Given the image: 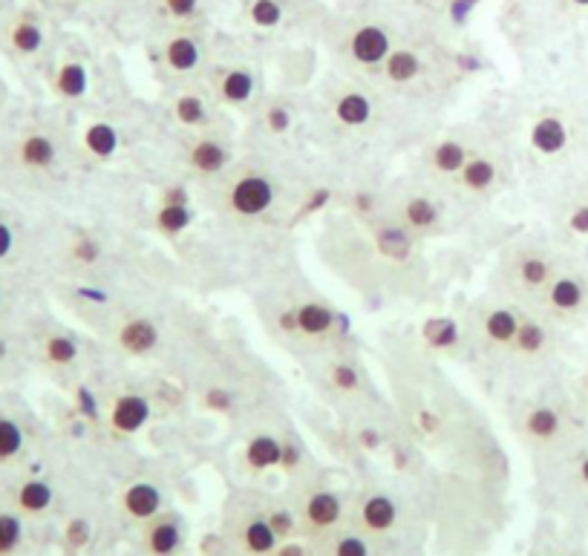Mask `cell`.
Returning <instances> with one entry per match:
<instances>
[{"instance_id": "obj_28", "label": "cell", "mask_w": 588, "mask_h": 556, "mask_svg": "<svg viewBox=\"0 0 588 556\" xmlns=\"http://www.w3.org/2000/svg\"><path fill=\"white\" fill-rule=\"evenodd\" d=\"M246 458H249L251 470H258V473H263L268 467H280L283 441L274 439V435H258V439H251Z\"/></svg>"}, {"instance_id": "obj_31", "label": "cell", "mask_w": 588, "mask_h": 556, "mask_svg": "<svg viewBox=\"0 0 588 556\" xmlns=\"http://www.w3.org/2000/svg\"><path fill=\"white\" fill-rule=\"evenodd\" d=\"M24 450V430L15 418L0 416V465H7L12 458L21 456Z\"/></svg>"}, {"instance_id": "obj_14", "label": "cell", "mask_w": 588, "mask_h": 556, "mask_svg": "<svg viewBox=\"0 0 588 556\" xmlns=\"http://www.w3.org/2000/svg\"><path fill=\"white\" fill-rule=\"evenodd\" d=\"M473 144L464 136H445L433 148H427L424 156V167L430 170L436 179H456L467 165V159L473 156Z\"/></svg>"}, {"instance_id": "obj_2", "label": "cell", "mask_w": 588, "mask_h": 556, "mask_svg": "<svg viewBox=\"0 0 588 556\" xmlns=\"http://www.w3.org/2000/svg\"><path fill=\"white\" fill-rule=\"evenodd\" d=\"M214 50L208 41L205 26H176V29H157L153 38V61L162 78L176 84L191 81L205 75L208 61Z\"/></svg>"}, {"instance_id": "obj_36", "label": "cell", "mask_w": 588, "mask_h": 556, "mask_svg": "<svg viewBox=\"0 0 588 556\" xmlns=\"http://www.w3.org/2000/svg\"><path fill=\"white\" fill-rule=\"evenodd\" d=\"M84 144L90 150L92 156H110L113 150H116V134H113V127L108 125H92L84 136Z\"/></svg>"}, {"instance_id": "obj_20", "label": "cell", "mask_w": 588, "mask_h": 556, "mask_svg": "<svg viewBox=\"0 0 588 556\" xmlns=\"http://www.w3.org/2000/svg\"><path fill=\"white\" fill-rule=\"evenodd\" d=\"M502 179V165H499L497 159L485 153V150H473V156L467 159V165H464L462 174L456 176V182L462 185L467 193H490Z\"/></svg>"}, {"instance_id": "obj_7", "label": "cell", "mask_w": 588, "mask_h": 556, "mask_svg": "<svg viewBox=\"0 0 588 556\" xmlns=\"http://www.w3.org/2000/svg\"><path fill=\"white\" fill-rule=\"evenodd\" d=\"M277 202V185L265 170H237L225 176L223 185V211L232 219H260L274 208Z\"/></svg>"}, {"instance_id": "obj_26", "label": "cell", "mask_w": 588, "mask_h": 556, "mask_svg": "<svg viewBox=\"0 0 588 556\" xmlns=\"http://www.w3.org/2000/svg\"><path fill=\"white\" fill-rule=\"evenodd\" d=\"M240 542L249 556H272L280 545L268 516H249L240 528Z\"/></svg>"}, {"instance_id": "obj_29", "label": "cell", "mask_w": 588, "mask_h": 556, "mask_svg": "<svg viewBox=\"0 0 588 556\" xmlns=\"http://www.w3.org/2000/svg\"><path fill=\"white\" fill-rule=\"evenodd\" d=\"M52 498H55V493H52L50 484L35 479V482L21 484V490H17V510H21V514L38 516L43 514V510H50Z\"/></svg>"}, {"instance_id": "obj_11", "label": "cell", "mask_w": 588, "mask_h": 556, "mask_svg": "<svg viewBox=\"0 0 588 556\" xmlns=\"http://www.w3.org/2000/svg\"><path fill=\"white\" fill-rule=\"evenodd\" d=\"M171 116L179 127L185 130H193V134H202V130H214L216 125V101L214 96L197 87H179V90L171 96Z\"/></svg>"}, {"instance_id": "obj_27", "label": "cell", "mask_w": 588, "mask_h": 556, "mask_svg": "<svg viewBox=\"0 0 588 556\" xmlns=\"http://www.w3.org/2000/svg\"><path fill=\"white\" fill-rule=\"evenodd\" d=\"M55 156H59V148L47 134H29L17 144V159L29 170H47V167H52Z\"/></svg>"}, {"instance_id": "obj_15", "label": "cell", "mask_w": 588, "mask_h": 556, "mask_svg": "<svg viewBox=\"0 0 588 556\" xmlns=\"http://www.w3.org/2000/svg\"><path fill=\"white\" fill-rule=\"evenodd\" d=\"M295 9H298V0H242L240 17L251 33L274 35L286 29Z\"/></svg>"}, {"instance_id": "obj_30", "label": "cell", "mask_w": 588, "mask_h": 556, "mask_svg": "<svg viewBox=\"0 0 588 556\" xmlns=\"http://www.w3.org/2000/svg\"><path fill=\"white\" fill-rule=\"evenodd\" d=\"M188 223H191L188 202H162V205H159L157 228L162 233H167V237H176Z\"/></svg>"}, {"instance_id": "obj_49", "label": "cell", "mask_w": 588, "mask_h": 556, "mask_svg": "<svg viewBox=\"0 0 588 556\" xmlns=\"http://www.w3.org/2000/svg\"><path fill=\"white\" fill-rule=\"evenodd\" d=\"M0 300H3V298H0Z\"/></svg>"}, {"instance_id": "obj_45", "label": "cell", "mask_w": 588, "mask_h": 556, "mask_svg": "<svg viewBox=\"0 0 588 556\" xmlns=\"http://www.w3.org/2000/svg\"><path fill=\"white\" fill-rule=\"evenodd\" d=\"M580 193H583V200H586V202H588V174H586V182H583Z\"/></svg>"}, {"instance_id": "obj_35", "label": "cell", "mask_w": 588, "mask_h": 556, "mask_svg": "<svg viewBox=\"0 0 588 556\" xmlns=\"http://www.w3.org/2000/svg\"><path fill=\"white\" fill-rule=\"evenodd\" d=\"M24 542V522L15 514H0V556H12Z\"/></svg>"}, {"instance_id": "obj_33", "label": "cell", "mask_w": 588, "mask_h": 556, "mask_svg": "<svg viewBox=\"0 0 588 556\" xmlns=\"http://www.w3.org/2000/svg\"><path fill=\"white\" fill-rule=\"evenodd\" d=\"M329 556H373V548H370L364 533L340 531L335 533V540H331Z\"/></svg>"}, {"instance_id": "obj_37", "label": "cell", "mask_w": 588, "mask_h": 556, "mask_svg": "<svg viewBox=\"0 0 588 556\" xmlns=\"http://www.w3.org/2000/svg\"><path fill=\"white\" fill-rule=\"evenodd\" d=\"M329 383L340 392H352L361 387V372L352 364H335L329 369Z\"/></svg>"}, {"instance_id": "obj_8", "label": "cell", "mask_w": 588, "mask_h": 556, "mask_svg": "<svg viewBox=\"0 0 588 556\" xmlns=\"http://www.w3.org/2000/svg\"><path fill=\"white\" fill-rule=\"evenodd\" d=\"M338 329V315L326 300H300L277 315V332L303 341H329Z\"/></svg>"}, {"instance_id": "obj_40", "label": "cell", "mask_w": 588, "mask_h": 556, "mask_svg": "<svg viewBox=\"0 0 588 556\" xmlns=\"http://www.w3.org/2000/svg\"><path fill=\"white\" fill-rule=\"evenodd\" d=\"M12 249H15V231L0 219V263L12 254Z\"/></svg>"}, {"instance_id": "obj_12", "label": "cell", "mask_w": 588, "mask_h": 556, "mask_svg": "<svg viewBox=\"0 0 588 556\" xmlns=\"http://www.w3.org/2000/svg\"><path fill=\"white\" fill-rule=\"evenodd\" d=\"M523 312L511 306H488L481 308L476 317V334H479L485 346L493 352H505L514 343L520 326H523Z\"/></svg>"}, {"instance_id": "obj_10", "label": "cell", "mask_w": 588, "mask_h": 556, "mask_svg": "<svg viewBox=\"0 0 588 556\" xmlns=\"http://www.w3.org/2000/svg\"><path fill=\"white\" fill-rule=\"evenodd\" d=\"M392 219L401 225L406 233L413 237H427V233L439 231L445 223V208L439 205L436 197L427 191H406L404 197H398L396 208H392Z\"/></svg>"}, {"instance_id": "obj_38", "label": "cell", "mask_w": 588, "mask_h": 556, "mask_svg": "<svg viewBox=\"0 0 588 556\" xmlns=\"http://www.w3.org/2000/svg\"><path fill=\"white\" fill-rule=\"evenodd\" d=\"M64 536L70 548H84L87 540H90V525L84 522V519H73V522L66 525Z\"/></svg>"}, {"instance_id": "obj_32", "label": "cell", "mask_w": 588, "mask_h": 556, "mask_svg": "<svg viewBox=\"0 0 588 556\" xmlns=\"http://www.w3.org/2000/svg\"><path fill=\"white\" fill-rule=\"evenodd\" d=\"M43 357H47L52 366H73L75 361H78V346H75L73 338H66V334H50L47 343H43Z\"/></svg>"}, {"instance_id": "obj_42", "label": "cell", "mask_w": 588, "mask_h": 556, "mask_svg": "<svg viewBox=\"0 0 588 556\" xmlns=\"http://www.w3.org/2000/svg\"><path fill=\"white\" fill-rule=\"evenodd\" d=\"M272 556H309V551L300 542H280Z\"/></svg>"}, {"instance_id": "obj_39", "label": "cell", "mask_w": 588, "mask_h": 556, "mask_svg": "<svg viewBox=\"0 0 588 556\" xmlns=\"http://www.w3.org/2000/svg\"><path fill=\"white\" fill-rule=\"evenodd\" d=\"M268 522H272L274 533L280 536V542L289 540L291 531H295V516H291L289 510H283V507L280 510H272V514H268Z\"/></svg>"}, {"instance_id": "obj_3", "label": "cell", "mask_w": 588, "mask_h": 556, "mask_svg": "<svg viewBox=\"0 0 588 556\" xmlns=\"http://www.w3.org/2000/svg\"><path fill=\"white\" fill-rule=\"evenodd\" d=\"M588 118L580 110H548L530 127V148L542 162H568L586 150Z\"/></svg>"}, {"instance_id": "obj_5", "label": "cell", "mask_w": 588, "mask_h": 556, "mask_svg": "<svg viewBox=\"0 0 588 556\" xmlns=\"http://www.w3.org/2000/svg\"><path fill=\"white\" fill-rule=\"evenodd\" d=\"M572 263V257L565 251L554 249V245H542V242H525L514 251L511 257V280L514 286L511 289L520 294V298L537 303L539 294L554 282V277L563 271L565 266Z\"/></svg>"}, {"instance_id": "obj_23", "label": "cell", "mask_w": 588, "mask_h": 556, "mask_svg": "<svg viewBox=\"0 0 588 556\" xmlns=\"http://www.w3.org/2000/svg\"><path fill=\"white\" fill-rule=\"evenodd\" d=\"M7 43L9 50L21 55V59H33V55H38V52L43 50V43H47L43 24L35 15L15 17L12 26L7 29Z\"/></svg>"}, {"instance_id": "obj_4", "label": "cell", "mask_w": 588, "mask_h": 556, "mask_svg": "<svg viewBox=\"0 0 588 556\" xmlns=\"http://www.w3.org/2000/svg\"><path fill=\"white\" fill-rule=\"evenodd\" d=\"M537 308L539 315L548 317L560 329L588 324V268L572 260L554 277V282L539 294Z\"/></svg>"}, {"instance_id": "obj_22", "label": "cell", "mask_w": 588, "mask_h": 556, "mask_svg": "<svg viewBox=\"0 0 588 556\" xmlns=\"http://www.w3.org/2000/svg\"><path fill=\"white\" fill-rule=\"evenodd\" d=\"M52 90L59 92L64 101H78L87 96L90 90V70H87V61L84 59H64L52 73Z\"/></svg>"}, {"instance_id": "obj_1", "label": "cell", "mask_w": 588, "mask_h": 556, "mask_svg": "<svg viewBox=\"0 0 588 556\" xmlns=\"http://www.w3.org/2000/svg\"><path fill=\"white\" fill-rule=\"evenodd\" d=\"M387 0H364L355 7L340 9L321 21L326 47L343 67L361 75H378L398 43L404 41V29L398 24Z\"/></svg>"}, {"instance_id": "obj_44", "label": "cell", "mask_w": 588, "mask_h": 556, "mask_svg": "<svg viewBox=\"0 0 588 556\" xmlns=\"http://www.w3.org/2000/svg\"><path fill=\"white\" fill-rule=\"evenodd\" d=\"M9 355V346H7V341H3V338H0V361H3V357Z\"/></svg>"}, {"instance_id": "obj_46", "label": "cell", "mask_w": 588, "mask_h": 556, "mask_svg": "<svg viewBox=\"0 0 588 556\" xmlns=\"http://www.w3.org/2000/svg\"><path fill=\"white\" fill-rule=\"evenodd\" d=\"M546 556H577V554H546Z\"/></svg>"}, {"instance_id": "obj_13", "label": "cell", "mask_w": 588, "mask_h": 556, "mask_svg": "<svg viewBox=\"0 0 588 556\" xmlns=\"http://www.w3.org/2000/svg\"><path fill=\"white\" fill-rule=\"evenodd\" d=\"M343 519V496L331 488L309 490L300 505V522L309 533H331Z\"/></svg>"}, {"instance_id": "obj_19", "label": "cell", "mask_w": 588, "mask_h": 556, "mask_svg": "<svg viewBox=\"0 0 588 556\" xmlns=\"http://www.w3.org/2000/svg\"><path fill=\"white\" fill-rule=\"evenodd\" d=\"M183 525L174 514H159L145 522V551L150 556H176L183 548Z\"/></svg>"}, {"instance_id": "obj_21", "label": "cell", "mask_w": 588, "mask_h": 556, "mask_svg": "<svg viewBox=\"0 0 588 556\" xmlns=\"http://www.w3.org/2000/svg\"><path fill=\"white\" fill-rule=\"evenodd\" d=\"M118 346L133 357H148L159 349V326L148 317H130L116 329Z\"/></svg>"}, {"instance_id": "obj_41", "label": "cell", "mask_w": 588, "mask_h": 556, "mask_svg": "<svg viewBox=\"0 0 588 556\" xmlns=\"http://www.w3.org/2000/svg\"><path fill=\"white\" fill-rule=\"evenodd\" d=\"M568 17H588V0H556Z\"/></svg>"}, {"instance_id": "obj_47", "label": "cell", "mask_w": 588, "mask_h": 556, "mask_svg": "<svg viewBox=\"0 0 588 556\" xmlns=\"http://www.w3.org/2000/svg\"><path fill=\"white\" fill-rule=\"evenodd\" d=\"M64 3H82V0H64Z\"/></svg>"}, {"instance_id": "obj_48", "label": "cell", "mask_w": 588, "mask_h": 556, "mask_svg": "<svg viewBox=\"0 0 588 556\" xmlns=\"http://www.w3.org/2000/svg\"><path fill=\"white\" fill-rule=\"evenodd\" d=\"M586 395H588V375H586Z\"/></svg>"}, {"instance_id": "obj_24", "label": "cell", "mask_w": 588, "mask_h": 556, "mask_svg": "<svg viewBox=\"0 0 588 556\" xmlns=\"http://www.w3.org/2000/svg\"><path fill=\"white\" fill-rule=\"evenodd\" d=\"M148 416V401L141 395H122L110 407V430L118 432V435H133V432L145 427Z\"/></svg>"}, {"instance_id": "obj_9", "label": "cell", "mask_w": 588, "mask_h": 556, "mask_svg": "<svg viewBox=\"0 0 588 556\" xmlns=\"http://www.w3.org/2000/svg\"><path fill=\"white\" fill-rule=\"evenodd\" d=\"M234 159V144L225 136L214 134V130H202L193 134V139L185 144V162L197 176L205 179H216V176L228 174Z\"/></svg>"}, {"instance_id": "obj_25", "label": "cell", "mask_w": 588, "mask_h": 556, "mask_svg": "<svg viewBox=\"0 0 588 556\" xmlns=\"http://www.w3.org/2000/svg\"><path fill=\"white\" fill-rule=\"evenodd\" d=\"M122 507H125V514L130 516V519H136V522H150L153 516L162 514V493H159L157 484L136 482L125 490Z\"/></svg>"}, {"instance_id": "obj_18", "label": "cell", "mask_w": 588, "mask_h": 556, "mask_svg": "<svg viewBox=\"0 0 588 556\" xmlns=\"http://www.w3.org/2000/svg\"><path fill=\"white\" fill-rule=\"evenodd\" d=\"M358 525L364 528V533H373V536L390 533L398 525V505L392 502V496H387L381 490L366 493L358 502Z\"/></svg>"}, {"instance_id": "obj_6", "label": "cell", "mask_w": 588, "mask_h": 556, "mask_svg": "<svg viewBox=\"0 0 588 556\" xmlns=\"http://www.w3.org/2000/svg\"><path fill=\"white\" fill-rule=\"evenodd\" d=\"M202 78L216 104H225V108H249L258 99V67L240 55H211Z\"/></svg>"}, {"instance_id": "obj_16", "label": "cell", "mask_w": 588, "mask_h": 556, "mask_svg": "<svg viewBox=\"0 0 588 556\" xmlns=\"http://www.w3.org/2000/svg\"><path fill=\"white\" fill-rule=\"evenodd\" d=\"M150 21L157 29H176V26H205L208 0H145Z\"/></svg>"}, {"instance_id": "obj_17", "label": "cell", "mask_w": 588, "mask_h": 556, "mask_svg": "<svg viewBox=\"0 0 588 556\" xmlns=\"http://www.w3.org/2000/svg\"><path fill=\"white\" fill-rule=\"evenodd\" d=\"M331 116L340 127H349V130L364 127L373 116V96L361 90V87L343 84V90L331 96Z\"/></svg>"}, {"instance_id": "obj_34", "label": "cell", "mask_w": 588, "mask_h": 556, "mask_svg": "<svg viewBox=\"0 0 588 556\" xmlns=\"http://www.w3.org/2000/svg\"><path fill=\"white\" fill-rule=\"evenodd\" d=\"M260 122H263V127L268 130V134L283 136L286 130H291V122H295V116H291L289 104L277 99V101H268V104H265Z\"/></svg>"}, {"instance_id": "obj_43", "label": "cell", "mask_w": 588, "mask_h": 556, "mask_svg": "<svg viewBox=\"0 0 588 556\" xmlns=\"http://www.w3.org/2000/svg\"><path fill=\"white\" fill-rule=\"evenodd\" d=\"M390 7H404V9H433L439 7L441 0H387Z\"/></svg>"}]
</instances>
